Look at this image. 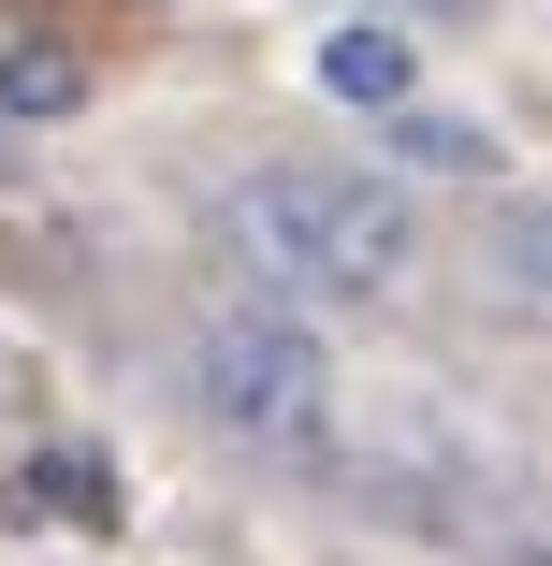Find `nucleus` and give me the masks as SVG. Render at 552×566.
<instances>
[{
    "label": "nucleus",
    "mask_w": 552,
    "mask_h": 566,
    "mask_svg": "<svg viewBox=\"0 0 552 566\" xmlns=\"http://www.w3.org/2000/svg\"><path fill=\"white\" fill-rule=\"evenodd\" d=\"M233 248L277 276V291H320V305H364L407 276V218L378 175H335V160H262L233 189Z\"/></svg>",
    "instance_id": "nucleus-1"
},
{
    "label": "nucleus",
    "mask_w": 552,
    "mask_h": 566,
    "mask_svg": "<svg viewBox=\"0 0 552 566\" xmlns=\"http://www.w3.org/2000/svg\"><path fill=\"white\" fill-rule=\"evenodd\" d=\"M189 392L233 421L248 450H277V465H350L335 349H320L305 319H277V305H218V319H204V349H189Z\"/></svg>",
    "instance_id": "nucleus-2"
},
{
    "label": "nucleus",
    "mask_w": 552,
    "mask_h": 566,
    "mask_svg": "<svg viewBox=\"0 0 552 566\" xmlns=\"http://www.w3.org/2000/svg\"><path fill=\"white\" fill-rule=\"evenodd\" d=\"M378 160H407V175H494V132H480V117H436V102H407V117H378Z\"/></svg>",
    "instance_id": "nucleus-3"
},
{
    "label": "nucleus",
    "mask_w": 552,
    "mask_h": 566,
    "mask_svg": "<svg viewBox=\"0 0 552 566\" xmlns=\"http://www.w3.org/2000/svg\"><path fill=\"white\" fill-rule=\"evenodd\" d=\"M320 87L364 102V117H407V44L393 30H335V44H320Z\"/></svg>",
    "instance_id": "nucleus-4"
},
{
    "label": "nucleus",
    "mask_w": 552,
    "mask_h": 566,
    "mask_svg": "<svg viewBox=\"0 0 552 566\" xmlns=\"http://www.w3.org/2000/svg\"><path fill=\"white\" fill-rule=\"evenodd\" d=\"M73 102H87V59H59V44L0 59V117H73Z\"/></svg>",
    "instance_id": "nucleus-5"
},
{
    "label": "nucleus",
    "mask_w": 552,
    "mask_h": 566,
    "mask_svg": "<svg viewBox=\"0 0 552 566\" xmlns=\"http://www.w3.org/2000/svg\"><path fill=\"white\" fill-rule=\"evenodd\" d=\"M494 276L552 305V189H523V203H494Z\"/></svg>",
    "instance_id": "nucleus-6"
},
{
    "label": "nucleus",
    "mask_w": 552,
    "mask_h": 566,
    "mask_svg": "<svg viewBox=\"0 0 552 566\" xmlns=\"http://www.w3.org/2000/svg\"><path fill=\"white\" fill-rule=\"evenodd\" d=\"M466 552H480V566H552V494H494V509L466 523Z\"/></svg>",
    "instance_id": "nucleus-7"
},
{
    "label": "nucleus",
    "mask_w": 552,
    "mask_h": 566,
    "mask_svg": "<svg viewBox=\"0 0 552 566\" xmlns=\"http://www.w3.org/2000/svg\"><path fill=\"white\" fill-rule=\"evenodd\" d=\"M30 480H44V509H59V523H117V494H102V450H44Z\"/></svg>",
    "instance_id": "nucleus-8"
},
{
    "label": "nucleus",
    "mask_w": 552,
    "mask_h": 566,
    "mask_svg": "<svg viewBox=\"0 0 552 566\" xmlns=\"http://www.w3.org/2000/svg\"><path fill=\"white\" fill-rule=\"evenodd\" d=\"M378 15H466V0H378Z\"/></svg>",
    "instance_id": "nucleus-9"
}]
</instances>
